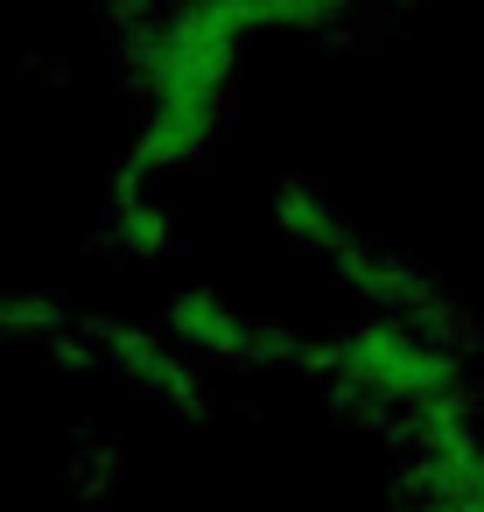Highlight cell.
Returning a JSON list of instances; mask_svg holds the SVG:
<instances>
[{"label":"cell","mask_w":484,"mask_h":512,"mask_svg":"<svg viewBox=\"0 0 484 512\" xmlns=\"http://www.w3.org/2000/svg\"><path fill=\"white\" fill-rule=\"evenodd\" d=\"M106 344H113L120 372H127L148 400H162L169 414L204 407V365H197V358H190L169 330H113Z\"/></svg>","instance_id":"cell-2"},{"label":"cell","mask_w":484,"mask_h":512,"mask_svg":"<svg viewBox=\"0 0 484 512\" xmlns=\"http://www.w3.org/2000/svg\"><path fill=\"white\" fill-rule=\"evenodd\" d=\"M162 330L197 358V365H260V358H302V344L260 330L239 302H225L218 288H183L162 316Z\"/></svg>","instance_id":"cell-1"},{"label":"cell","mask_w":484,"mask_h":512,"mask_svg":"<svg viewBox=\"0 0 484 512\" xmlns=\"http://www.w3.org/2000/svg\"><path fill=\"white\" fill-rule=\"evenodd\" d=\"M274 225H281V239L288 246H302V253H316V260H330V267H344L365 239H358V225L330 204V197H316L309 183H281L274 190Z\"/></svg>","instance_id":"cell-3"}]
</instances>
